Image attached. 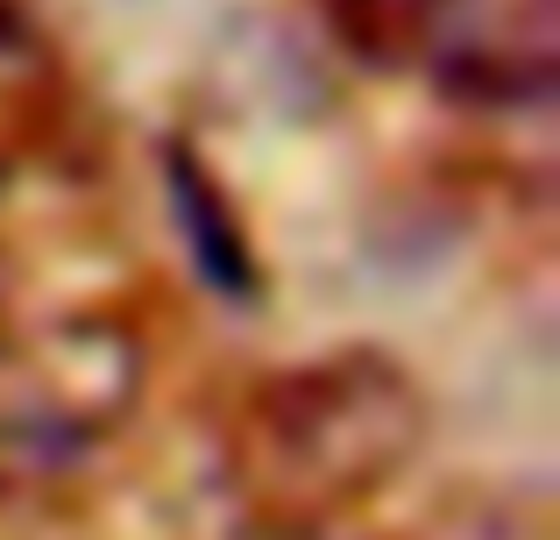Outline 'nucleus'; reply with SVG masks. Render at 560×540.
<instances>
[{"mask_svg": "<svg viewBox=\"0 0 560 540\" xmlns=\"http://www.w3.org/2000/svg\"><path fill=\"white\" fill-rule=\"evenodd\" d=\"M425 434L433 399L390 348H327L248 384L228 420V491L270 540H313L383 498Z\"/></svg>", "mask_w": 560, "mask_h": 540, "instance_id": "1", "label": "nucleus"}, {"mask_svg": "<svg viewBox=\"0 0 560 540\" xmlns=\"http://www.w3.org/2000/svg\"><path fill=\"white\" fill-rule=\"evenodd\" d=\"M0 199H8V157H0Z\"/></svg>", "mask_w": 560, "mask_h": 540, "instance_id": "5", "label": "nucleus"}, {"mask_svg": "<svg viewBox=\"0 0 560 540\" xmlns=\"http://www.w3.org/2000/svg\"><path fill=\"white\" fill-rule=\"evenodd\" d=\"M150 384V342L121 313L0 328V498L50 491L128 427Z\"/></svg>", "mask_w": 560, "mask_h": 540, "instance_id": "2", "label": "nucleus"}, {"mask_svg": "<svg viewBox=\"0 0 560 540\" xmlns=\"http://www.w3.org/2000/svg\"><path fill=\"white\" fill-rule=\"evenodd\" d=\"M57 93V50L14 0H0V122H28Z\"/></svg>", "mask_w": 560, "mask_h": 540, "instance_id": "4", "label": "nucleus"}, {"mask_svg": "<svg viewBox=\"0 0 560 540\" xmlns=\"http://www.w3.org/2000/svg\"><path fill=\"white\" fill-rule=\"evenodd\" d=\"M419 57L462 100L525 107L553 93V0H433Z\"/></svg>", "mask_w": 560, "mask_h": 540, "instance_id": "3", "label": "nucleus"}]
</instances>
